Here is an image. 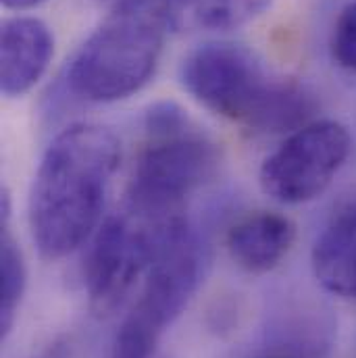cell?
<instances>
[{"label": "cell", "mask_w": 356, "mask_h": 358, "mask_svg": "<svg viewBox=\"0 0 356 358\" xmlns=\"http://www.w3.org/2000/svg\"><path fill=\"white\" fill-rule=\"evenodd\" d=\"M119 163L121 142L102 123H71L55 136L29 192V231L44 259H65L96 234Z\"/></svg>", "instance_id": "cell-1"}, {"label": "cell", "mask_w": 356, "mask_h": 358, "mask_svg": "<svg viewBox=\"0 0 356 358\" xmlns=\"http://www.w3.org/2000/svg\"><path fill=\"white\" fill-rule=\"evenodd\" d=\"M183 90L206 110L259 131H296L313 121L315 94L269 73L257 52L236 42H206L181 63Z\"/></svg>", "instance_id": "cell-2"}, {"label": "cell", "mask_w": 356, "mask_h": 358, "mask_svg": "<svg viewBox=\"0 0 356 358\" xmlns=\"http://www.w3.org/2000/svg\"><path fill=\"white\" fill-rule=\"evenodd\" d=\"M171 31L167 0H121L67 69V88L86 102H117L144 88Z\"/></svg>", "instance_id": "cell-3"}, {"label": "cell", "mask_w": 356, "mask_h": 358, "mask_svg": "<svg viewBox=\"0 0 356 358\" xmlns=\"http://www.w3.org/2000/svg\"><path fill=\"white\" fill-rule=\"evenodd\" d=\"M219 165L217 144L176 102H159L146 113V142L136 159L127 189L134 210L173 217Z\"/></svg>", "instance_id": "cell-4"}, {"label": "cell", "mask_w": 356, "mask_h": 358, "mask_svg": "<svg viewBox=\"0 0 356 358\" xmlns=\"http://www.w3.org/2000/svg\"><path fill=\"white\" fill-rule=\"evenodd\" d=\"M187 229L183 215L161 217L125 206L106 217L86 255L84 281L92 310L111 315L131 294L138 279L146 275L161 252Z\"/></svg>", "instance_id": "cell-5"}, {"label": "cell", "mask_w": 356, "mask_h": 358, "mask_svg": "<svg viewBox=\"0 0 356 358\" xmlns=\"http://www.w3.org/2000/svg\"><path fill=\"white\" fill-rule=\"evenodd\" d=\"M202 275V252L183 229L146 273L144 285L123 319L111 358H152L165 331L192 300Z\"/></svg>", "instance_id": "cell-6"}, {"label": "cell", "mask_w": 356, "mask_h": 358, "mask_svg": "<svg viewBox=\"0 0 356 358\" xmlns=\"http://www.w3.org/2000/svg\"><path fill=\"white\" fill-rule=\"evenodd\" d=\"M353 138L346 125L321 119L292 131L261 165L259 183L281 204L319 198L346 165Z\"/></svg>", "instance_id": "cell-7"}, {"label": "cell", "mask_w": 356, "mask_h": 358, "mask_svg": "<svg viewBox=\"0 0 356 358\" xmlns=\"http://www.w3.org/2000/svg\"><path fill=\"white\" fill-rule=\"evenodd\" d=\"M55 55L50 27L36 17H10L0 34V88L17 98L34 88Z\"/></svg>", "instance_id": "cell-8"}, {"label": "cell", "mask_w": 356, "mask_h": 358, "mask_svg": "<svg viewBox=\"0 0 356 358\" xmlns=\"http://www.w3.org/2000/svg\"><path fill=\"white\" fill-rule=\"evenodd\" d=\"M294 242V223L273 210H255L238 219L225 236L229 259L252 275H263L279 267Z\"/></svg>", "instance_id": "cell-9"}, {"label": "cell", "mask_w": 356, "mask_h": 358, "mask_svg": "<svg viewBox=\"0 0 356 358\" xmlns=\"http://www.w3.org/2000/svg\"><path fill=\"white\" fill-rule=\"evenodd\" d=\"M313 273L323 289L356 298V202L340 208L313 246Z\"/></svg>", "instance_id": "cell-10"}, {"label": "cell", "mask_w": 356, "mask_h": 358, "mask_svg": "<svg viewBox=\"0 0 356 358\" xmlns=\"http://www.w3.org/2000/svg\"><path fill=\"white\" fill-rule=\"evenodd\" d=\"M271 0H167L171 31H227L261 17Z\"/></svg>", "instance_id": "cell-11"}, {"label": "cell", "mask_w": 356, "mask_h": 358, "mask_svg": "<svg viewBox=\"0 0 356 358\" xmlns=\"http://www.w3.org/2000/svg\"><path fill=\"white\" fill-rule=\"evenodd\" d=\"M2 252H0V331L6 338L15 325L25 285L27 268L23 252L8 231V221H2Z\"/></svg>", "instance_id": "cell-12"}, {"label": "cell", "mask_w": 356, "mask_h": 358, "mask_svg": "<svg viewBox=\"0 0 356 358\" xmlns=\"http://www.w3.org/2000/svg\"><path fill=\"white\" fill-rule=\"evenodd\" d=\"M329 48L334 61L342 69L356 73V0H350L340 10L334 23Z\"/></svg>", "instance_id": "cell-13"}, {"label": "cell", "mask_w": 356, "mask_h": 358, "mask_svg": "<svg viewBox=\"0 0 356 358\" xmlns=\"http://www.w3.org/2000/svg\"><path fill=\"white\" fill-rule=\"evenodd\" d=\"M34 358H71V346L65 340H55L50 346H46Z\"/></svg>", "instance_id": "cell-14"}, {"label": "cell", "mask_w": 356, "mask_h": 358, "mask_svg": "<svg viewBox=\"0 0 356 358\" xmlns=\"http://www.w3.org/2000/svg\"><path fill=\"white\" fill-rule=\"evenodd\" d=\"M42 2L44 0H2V4L6 8H13V10H27V8H34Z\"/></svg>", "instance_id": "cell-15"}]
</instances>
